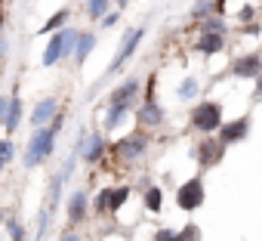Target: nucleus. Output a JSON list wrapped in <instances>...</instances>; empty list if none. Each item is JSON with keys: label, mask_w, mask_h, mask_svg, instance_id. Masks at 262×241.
Returning a JSON list of instances; mask_svg holds the SVG:
<instances>
[{"label": "nucleus", "mask_w": 262, "mask_h": 241, "mask_svg": "<svg viewBox=\"0 0 262 241\" xmlns=\"http://www.w3.org/2000/svg\"><path fill=\"white\" fill-rule=\"evenodd\" d=\"M86 201H90V198H86V189H77V192L68 198V223H71V226H77V223L86 219V210H90Z\"/></svg>", "instance_id": "1a4fd4ad"}, {"label": "nucleus", "mask_w": 262, "mask_h": 241, "mask_svg": "<svg viewBox=\"0 0 262 241\" xmlns=\"http://www.w3.org/2000/svg\"><path fill=\"white\" fill-rule=\"evenodd\" d=\"M191 124H194L201 133L219 130V124H222V108H219V102H201V105L194 108V114H191Z\"/></svg>", "instance_id": "7ed1b4c3"}, {"label": "nucleus", "mask_w": 262, "mask_h": 241, "mask_svg": "<svg viewBox=\"0 0 262 241\" xmlns=\"http://www.w3.org/2000/svg\"><path fill=\"white\" fill-rule=\"evenodd\" d=\"M62 127H65V114H56L47 127H37V130L31 133L28 149H25V158H22V164H25L28 170L37 167V164H43V161L53 155V149H56V136H59Z\"/></svg>", "instance_id": "f257e3e1"}, {"label": "nucleus", "mask_w": 262, "mask_h": 241, "mask_svg": "<svg viewBox=\"0 0 262 241\" xmlns=\"http://www.w3.org/2000/svg\"><path fill=\"white\" fill-rule=\"evenodd\" d=\"M145 149H148L145 133H133V136H126V139H120V143L114 146V155H120V158H126V161H133V158H139Z\"/></svg>", "instance_id": "0eeeda50"}, {"label": "nucleus", "mask_w": 262, "mask_h": 241, "mask_svg": "<svg viewBox=\"0 0 262 241\" xmlns=\"http://www.w3.org/2000/svg\"><path fill=\"white\" fill-rule=\"evenodd\" d=\"M93 47H96V34L93 31H80L77 34V44H74V65H83L86 56L93 53Z\"/></svg>", "instance_id": "ddd939ff"}, {"label": "nucleus", "mask_w": 262, "mask_h": 241, "mask_svg": "<svg viewBox=\"0 0 262 241\" xmlns=\"http://www.w3.org/2000/svg\"><path fill=\"white\" fill-rule=\"evenodd\" d=\"M262 71V56H244L234 62V74L237 77H256Z\"/></svg>", "instance_id": "2eb2a0df"}, {"label": "nucleus", "mask_w": 262, "mask_h": 241, "mask_svg": "<svg viewBox=\"0 0 262 241\" xmlns=\"http://www.w3.org/2000/svg\"><path fill=\"white\" fill-rule=\"evenodd\" d=\"M194 90H198V81H191V77H188V81L179 87V96H182V99H191V96H194Z\"/></svg>", "instance_id": "393cba45"}, {"label": "nucleus", "mask_w": 262, "mask_h": 241, "mask_svg": "<svg viewBox=\"0 0 262 241\" xmlns=\"http://www.w3.org/2000/svg\"><path fill=\"white\" fill-rule=\"evenodd\" d=\"M10 4H13V0H10Z\"/></svg>", "instance_id": "2f4dec72"}, {"label": "nucleus", "mask_w": 262, "mask_h": 241, "mask_svg": "<svg viewBox=\"0 0 262 241\" xmlns=\"http://www.w3.org/2000/svg\"><path fill=\"white\" fill-rule=\"evenodd\" d=\"M102 149H105V146H102V136H99V133H93V136L86 139V155H83V158H86V164H96V161L102 158Z\"/></svg>", "instance_id": "6ab92c4d"}, {"label": "nucleus", "mask_w": 262, "mask_h": 241, "mask_svg": "<svg viewBox=\"0 0 262 241\" xmlns=\"http://www.w3.org/2000/svg\"><path fill=\"white\" fill-rule=\"evenodd\" d=\"M56 114H59V99H56V96L40 99V102L34 105V111H31V124H34V130H37V127H47Z\"/></svg>", "instance_id": "6e6552de"}, {"label": "nucleus", "mask_w": 262, "mask_h": 241, "mask_svg": "<svg viewBox=\"0 0 262 241\" xmlns=\"http://www.w3.org/2000/svg\"><path fill=\"white\" fill-rule=\"evenodd\" d=\"M155 241H176V232H173V229H161V232L155 235Z\"/></svg>", "instance_id": "a878e982"}, {"label": "nucleus", "mask_w": 262, "mask_h": 241, "mask_svg": "<svg viewBox=\"0 0 262 241\" xmlns=\"http://www.w3.org/2000/svg\"><path fill=\"white\" fill-rule=\"evenodd\" d=\"M139 120H142V124H148V127L161 124V120H164V111H161V105L148 99V102L142 105V111H139Z\"/></svg>", "instance_id": "dca6fc26"}, {"label": "nucleus", "mask_w": 262, "mask_h": 241, "mask_svg": "<svg viewBox=\"0 0 262 241\" xmlns=\"http://www.w3.org/2000/svg\"><path fill=\"white\" fill-rule=\"evenodd\" d=\"M201 201H204V183H201V179H188V183L176 192V204H179L182 210H194V207H201Z\"/></svg>", "instance_id": "423d86ee"}, {"label": "nucleus", "mask_w": 262, "mask_h": 241, "mask_svg": "<svg viewBox=\"0 0 262 241\" xmlns=\"http://www.w3.org/2000/svg\"><path fill=\"white\" fill-rule=\"evenodd\" d=\"M77 34H80V31H74V28H62V31H56V34L50 37L47 50H43V65L53 68V65H59L65 56H71V50H74V44H77Z\"/></svg>", "instance_id": "f03ea898"}, {"label": "nucleus", "mask_w": 262, "mask_h": 241, "mask_svg": "<svg viewBox=\"0 0 262 241\" xmlns=\"http://www.w3.org/2000/svg\"><path fill=\"white\" fill-rule=\"evenodd\" d=\"M114 22H117V13H108V16H105V19H102V25H105V28H111V25H114Z\"/></svg>", "instance_id": "c85d7f7f"}, {"label": "nucleus", "mask_w": 262, "mask_h": 241, "mask_svg": "<svg viewBox=\"0 0 262 241\" xmlns=\"http://www.w3.org/2000/svg\"><path fill=\"white\" fill-rule=\"evenodd\" d=\"M198 238H201V232H198V226H194V223H188V226L176 235V241H198Z\"/></svg>", "instance_id": "b1692460"}, {"label": "nucleus", "mask_w": 262, "mask_h": 241, "mask_svg": "<svg viewBox=\"0 0 262 241\" xmlns=\"http://www.w3.org/2000/svg\"><path fill=\"white\" fill-rule=\"evenodd\" d=\"M247 130H250V120H247V117H237V120H231V124H225V127L219 130V143H222V146L237 143V139L247 136Z\"/></svg>", "instance_id": "9d476101"}, {"label": "nucleus", "mask_w": 262, "mask_h": 241, "mask_svg": "<svg viewBox=\"0 0 262 241\" xmlns=\"http://www.w3.org/2000/svg\"><path fill=\"white\" fill-rule=\"evenodd\" d=\"M7 235L10 241H25V226L19 219H7Z\"/></svg>", "instance_id": "5701e85b"}, {"label": "nucleus", "mask_w": 262, "mask_h": 241, "mask_svg": "<svg viewBox=\"0 0 262 241\" xmlns=\"http://www.w3.org/2000/svg\"><path fill=\"white\" fill-rule=\"evenodd\" d=\"M13 158H16V146H13V139H0V167H7Z\"/></svg>", "instance_id": "4be33fe9"}, {"label": "nucleus", "mask_w": 262, "mask_h": 241, "mask_svg": "<svg viewBox=\"0 0 262 241\" xmlns=\"http://www.w3.org/2000/svg\"><path fill=\"white\" fill-rule=\"evenodd\" d=\"M136 93H139V81L129 77V81H123V84L108 96V105H117V102H120V105H129V99H133Z\"/></svg>", "instance_id": "9b49d317"}, {"label": "nucleus", "mask_w": 262, "mask_h": 241, "mask_svg": "<svg viewBox=\"0 0 262 241\" xmlns=\"http://www.w3.org/2000/svg\"><path fill=\"white\" fill-rule=\"evenodd\" d=\"M108 7H111V0H86V16L90 19H105Z\"/></svg>", "instance_id": "aec40b11"}, {"label": "nucleus", "mask_w": 262, "mask_h": 241, "mask_svg": "<svg viewBox=\"0 0 262 241\" xmlns=\"http://www.w3.org/2000/svg\"><path fill=\"white\" fill-rule=\"evenodd\" d=\"M59 241H83V235H80V232H74V229H68V232H62V235H59Z\"/></svg>", "instance_id": "bb28decb"}, {"label": "nucleus", "mask_w": 262, "mask_h": 241, "mask_svg": "<svg viewBox=\"0 0 262 241\" xmlns=\"http://www.w3.org/2000/svg\"><path fill=\"white\" fill-rule=\"evenodd\" d=\"M19 124H22V99L13 96V99H10V108H7V117H4V127H7V133L13 136V133L19 130Z\"/></svg>", "instance_id": "4468645a"}, {"label": "nucleus", "mask_w": 262, "mask_h": 241, "mask_svg": "<svg viewBox=\"0 0 262 241\" xmlns=\"http://www.w3.org/2000/svg\"><path fill=\"white\" fill-rule=\"evenodd\" d=\"M129 198V186H117V189H102L99 192V198H96V210L99 213H114V210H120L123 207V201Z\"/></svg>", "instance_id": "39448f33"}, {"label": "nucleus", "mask_w": 262, "mask_h": 241, "mask_svg": "<svg viewBox=\"0 0 262 241\" xmlns=\"http://www.w3.org/2000/svg\"><path fill=\"white\" fill-rule=\"evenodd\" d=\"M68 16H71L68 10H59V13H53V16H50V19L43 22V28H40L37 34H56L59 28H65V22H68Z\"/></svg>", "instance_id": "f3484780"}, {"label": "nucleus", "mask_w": 262, "mask_h": 241, "mask_svg": "<svg viewBox=\"0 0 262 241\" xmlns=\"http://www.w3.org/2000/svg\"><path fill=\"white\" fill-rule=\"evenodd\" d=\"M210 13V4H207V0H201V4L194 7V16H207Z\"/></svg>", "instance_id": "cd10ccee"}, {"label": "nucleus", "mask_w": 262, "mask_h": 241, "mask_svg": "<svg viewBox=\"0 0 262 241\" xmlns=\"http://www.w3.org/2000/svg\"><path fill=\"white\" fill-rule=\"evenodd\" d=\"M198 50H201V53H216V50H222V34L204 31V37L198 41Z\"/></svg>", "instance_id": "a211bd4d"}, {"label": "nucleus", "mask_w": 262, "mask_h": 241, "mask_svg": "<svg viewBox=\"0 0 262 241\" xmlns=\"http://www.w3.org/2000/svg\"><path fill=\"white\" fill-rule=\"evenodd\" d=\"M7 108H10V99H0V120L7 117Z\"/></svg>", "instance_id": "c756f323"}, {"label": "nucleus", "mask_w": 262, "mask_h": 241, "mask_svg": "<svg viewBox=\"0 0 262 241\" xmlns=\"http://www.w3.org/2000/svg\"><path fill=\"white\" fill-rule=\"evenodd\" d=\"M142 34H145V28H129L126 34H123V41H120V50H117V56H114V62L108 65V74H114V71H120L129 59H133V53H136V47H139V41H142Z\"/></svg>", "instance_id": "20e7f679"}, {"label": "nucleus", "mask_w": 262, "mask_h": 241, "mask_svg": "<svg viewBox=\"0 0 262 241\" xmlns=\"http://www.w3.org/2000/svg\"><path fill=\"white\" fill-rule=\"evenodd\" d=\"M161 204H164V192H161L158 186H148V192H145V207H148L151 213H158Z\"/></svg>", "instance_id": "412c9836"}, {"label": "nucleus", "mask_w": 262, "mask_h": 241, "mask_svg": "<svg viewBox=\"0 0 262 241\" xmlns=\"http://www.w3.org/2000/svg\"><path fill=\"white\" fill-rule=\"evenodd\" d=\"M222 152H225V146H222L219 139H207V143H201V149H198V161H201L204 167H210V164H216V161L222 158Z\"/></svg>", "instance_id": "f8f14e48"}, {"label": "nucleus", "mask_w": 262, "mask_h": 241, "mask_svg": "<svg viewBox=\"0 0 262 241\" xmlns=\"http://www.w3.org/2000/svg\"><path fill=\"white\" fill-rule=\"evenodd\" d=\"M259 93H262V81H259Z\"/></svg>", "instance_id": "7c9ffc66"}]
</instances>
